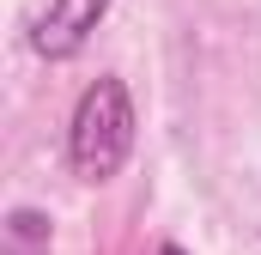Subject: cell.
Returning <instances> with one entry per match:
<instances>
[{
	"label": "cell",
	"mask_w": 261,
	"mask_h": 255,
	"mask_svg": "<svg viewBox=\"0 0 261 255\" xmlns=\"http://www.w3.org/2000/svg\"><path fill=\"white\" fill-rule=\"evenodd\" d=\"M134 152V97L116 73L91 79L73 104V128H67V158L85 183H110Z\"/></svg>",
	"instance_id": "6da1fadb"
},
{
	"label": "cell",
	"mask_w": 261,
	"mask_h": 255,
	"mask_svg": "<svg viewBox=\"0 0 261 255\" xmlns=\"http://www.w3.org/2000/svg\"><path fill=\"white\" fill-rule=\"evenodd\" d=\"M103 12H110V0H49V6H43V18L31 24V49H37V55H49V61L79 55Z\"/></svg>",
	"instance_id": "7a4b0ae2"
},
{
	"label": "cell",
	"mask_w": 261,
	"mask_h": 255,
	"mask_svg": "<svg viewBox=\"0 0 261 255\" xmlns=\"http://www.w3.org/2000/svg\"><path fill=\"white\" fill-rule=\"evenodd\" d=\"M6 255H43V249H24V243H6Z\"/></svg>",
	"instance_id": "3957f363"
},
{
	"label": "cell",
	"mask_w": 261,
	"mask_h": 255,
	"mask_svg": "<svg viewBox=\"0 0 261 255\" xmlns=\"http://www.w3.org/2000/svg\"><path fill=\"white\" fill-rule=\"evenodd\" d=\"M158 255H182V249H176V243H158Z\"/></svg>",
	"instance_id": "277c9868"
}]
</instances>
